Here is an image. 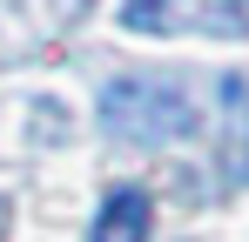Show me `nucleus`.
Wrapping results in <instances>:
<instances>
[{
  "mask_svg": "<svg viewBox=\"0 0 249 242\" xmlns=\"http://www.w3.org/2000/svg\"><path fill=\"white\" fill-rule=\"evenodd\" d=\"M148 229H155V202L142 189H108L94 215V242H148Z\"/></svg>",
  "mask_w": 249,
  "mask_h": 242,
  "instance_id": "obj_2",
  "label": "nucleus"
},
{
  "mask_svg": "<svg viewBox=\"0 0 249 242\" xmlns=\"http://www.w3.org/2000/svg\"><path fill=\"white\" fill-rule=\"evenodd\" d=\"M128 34H202V0H122Z\"/></svg>",
  "mask_w": 249,
  "mask_h": 242,
  "instance_id": "obj_3",
  "label": "nucleus"
},
{
  "mask_svg": "<svg viewBox=\"0 0 249 242\" xmlns=\"http://www.w3.org/2000/svg\"><path fill=\"white\" fill-rule=\"evenodd\" d=\"M202 34L249 40V0H202Z\"/></svg>",
  "mask_w": 249,
  "mask_h": 242,
  "instance_id": "obj_4",
  "label": "nucleus"
},
{
  "mask_svg": "<svg viewBox=\"0 0 249 242\" xmlns=\"http://www.w3.org/2000/svg\"><path fill=\"white\" fill-rule=\"evenodd\" d=\"M94 121L108 141H135V148H162V141H182L196 135V101L182 81H162V74H115L94 101Z\"/></svg>",
  "mask_w": 249,
  "mask_h": 242,
  "instance_id": "obj_1",
  "label": "nucleus"
},
{
  "mask_svg": "<svg viewBox=\"0 0 249 242\" xmlns=\"http://www.w3.org/2000/svg\"><path fill=\"white\" fill-rule=\"evenodd\" d=\"M222 168H229L236 182H249V135H236V141H229V155H222Z\"/></svg>",
  "mask_w": 249,
  "mask_h": 242,
  "instance_id": "obj_5",
  "label": "nucleus"
},
{
  "mask_svg": "<svg viewBox=\"0 0 249 242\" xmlns=\"http://www.w3.org/2000/svg\"><path fill=\"white\" fill-rule=\"evenodd\" d=\"M7 229H14V195H0V242H7Z\"/></svg>",
  "mask_w": 249,
  "mask_h": 242,
  "instance_id": "obj_6",
  "label": "nucleus"
}]
</instances>
